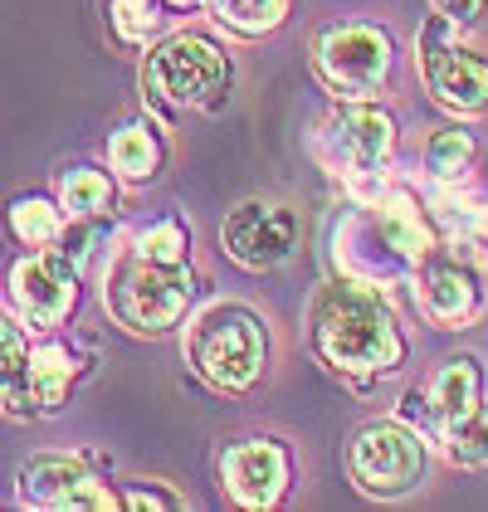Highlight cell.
<instances>
[{"label": "cell", "mask_w": 488, "mask_h": 512, "mask_svg": "<svg viewBox=\"0 0 488 512\" xmlns=\"http://www.w3.org/2000/svg\"><path fill=\"white\" fill-rule=\"evenodd\" d=\"M313 342L337 376H386L401 366L406 342L391 298L371 283H332L313 303Z\"/></svg>", "instance_id": "6da1fadb"}, {"label": "cell", "mask_w": 488, "mask_h": 512, "mask_svg": "<svg viewBox=\"0 0 488 512\" xmlns=\"http://www.w3.org/2000/svg\"><path fill=\"white\" fill-rule=\"evenodd\" d=\"M186 356L205 386L249 391L264 371V322L244 303H210L186 332Z\"/></svg>", "instance_id": "7a4b0ae2"}, {"label": "cell", "mask_w": 488, "mask_h": 512, "mask_svg": "<svg viewBox=\"0 0 488 512\" xmlns=\"http://www.w3.org/2000/svg\"><path fill=\"white\" fill-rule=\"evenodd\" d=\"M191 293L196 278L186 264H152L137 249H127L108 274V313L142 337H162L186 317Z\"/></svg>", "instance_id": "3957f363"}, {"label": "cell", "mask_w": 488, "mask_h": 512, "mask_svg": "<svg viewBox=\"0 0 488 512\" xmlns=\"http://www.w3.org/2000/svg\"><path fill=\"white\" fill-rule=\"evenodd\" d=\"M230 83L225 49L205 35H171L147 54V88L166 108H210Z\"/></svg>", "instance_id": "277c9868"}, {"label": "cell", "mask_w": 488, "mask_h": 512, "mask_svg": "<svg viewBox=\"0 0 488 512\" xmlns=\"http://www.w3.org/2000/svg\"><path fill=\"white\" fill-rule=\"evenodd\" d=\"M347 469L371 498H406L425 473V444L401 420L362 425L347 444Z\"/></svg>", "instance_id": "5b68a950"}, {"label": "cell", "mask_w": 488, "mask_h": 512, "mask_svg": "<svg viewBox=\"0 0 488 512\" xmlns=\"http://www.w3.org/2000/svg\"><path fill=\"white\" fill-rule=\"evenodd\" d=\"M415 59H420V79L425 88L459 113H479L488 108V59H479L474 49L454 40V25L445 15H435L420 40H415Z\"/></svg>", "instance_id": "8992f818"}, {"label": "cell", "mask_w": 488, "mask_h": 512, "mask_svg": "<svg viewBox=\"0 0 488 512\" xmlns=\"http://www.w3.org/2000/svg\"><path fill=\"white\" fill-rule=\"evenodd\" d=\"M220 244L240 269H274L298 249V215L279 205V200H244L225 215L220 225Z\"/></svg>", "instance_id": "52a82bcc"}, {"label": "cell", "mask_w": 488, "mask_h": 512, "mask_svg": "<svg viewBox=\"0 0 488 512\" xmlns=\"http://www.w3.org/2000/svg\"><path fill=\"white\" fill-rule=\"evenodd\" d=\"M318 69L342 98H366L391 74V40L376 25H332L318 40Z\"/></svg>", "instance_id": "ba28073f"}, {"label": "cell", "mask_w": 488, "mask_h": 512, "mask_svg": "<svg viewBox=\"0 0 488 512\" xmlns=\"http://www.w3.org/2000/svg\"><path fill=\"white\" fill-rule=\"evenodd\" d=\"M10 298L20 317L30 327H59L64 317L74 313V298H79V264L64 254V249H40L30 259H20L10 269Z\"/></svg>", "instance_id": "9c48e42d"}, {"label": "cell", "mask_w": 488, "mask_h": 512, "mask_svg": "<svg viewBox=\"0 0 488 512\" xmlns=\"http://www.w3.org/2000/svg\"><path fill=\"white\" fill-rule=\"evenodd\" d=\"M20 503L25 508H59V512H108L122 498L103 488L83 459L74 454H35L20 469Z\"/></svg>", "instance_id": "30bf717a"}, {"label": "cell", "mask_w": 488, "mask_h": 512, "mask_svg": "<svg viewBox=\"0 0 488 512\" xmlns=\"http://www.w3.org/2000/svg\"><path fill=\"white\" fill-rule=\"evenodd\" d=\"M327 147L347 171L376 176L396 152V122H391V113H381L371 103H347L327 122Z\"/></svg>", "instance_id": "8fae6325"}, {"label": "cell", "mask_w": 488, "mask_h": 512, "mask_svg": "<svg viewBox=\"0 0 488 512\" xmlns=\"http://www.w3.org/2000/svg\"><path fill=\"white\" fill-rule=\"evenodd\" d=\"M220 478H225L235 503H244V508H274L288 488V459L274 439H244L235 449H225Z\"/></svg>", "instance_id": "7c38bea8"}, {"label": "cell", "mask_w": 488, "mask_h": 512, "mask_svg": "<svg viewBox=\"0 0 488 512\" xmlns=\"http://www.w3.org/2000/svg\"><path fill=\"white\" fill-rule=\"evenodd\" d=\"M415 288H420V308H425V317H435L440 327L469 322V317L479 313V303H484L479 278L469 274L459 259H445V254H430V264L420 269Z\"/></svg>", "instance_id": "4fadbf2b"}, {"label": "cell", "mask_w": 488, "mask_h": 512, "mask_svg": "<svg viewBox=\"0 0 488 512\" xmlns=\"http://www.w3.org/2000/svg\"><path fill=\"white\" fill-rule=\"evenodd\" d=\"M79 381V356L64 342H40L30 347V410L35 415H54L64 410V400Z\"/></svg>", "instance_id": "5bb4252c"}, {"label": "cell", "mask_w": 488, "mask_h": 512, "mask_svg": "<svg viewBox=\"0 0 488 512\" xmlns=\"http://www.w3.org/2000/svg\"><path fill=\"white\" fill-rule=\"evenodd\" d=\"M0 410L15 420H30V342L25 327L0 313Z\"/></svg>", "instance_id": "9a60e30c"}, {"label": "cell", "mask_w": 488, "mask_h": 512, "mask_svg": "<svg viewBox=\"0 0 488 512\" xmlns=\"http://www.w3.org/2000/svg\"><path fill=\"white\" fill-rule=\"evenodd\" d=\"M479 405V361L474 356H454L445 371L430 381V420L445 425L454 415Z\"/></svg>", "instance_id": "2e32d148"}, {"label": "cell", "mask_w": 488, "mask_h": 512, "mask_svg": "<svg viewBox=\"0 0 488 512\" xmlns=\"http://www.w3.org/2000/svg\"><path fill=\"white\" fill-rule=\"evenodd\" d=\"M381 235L391 249H401L406 259H420L430 254V220L420 215V205L410 191H391L386 205H381Z\"/></svg>", "instance_id": "e0dca14e"}, {"label": "cell", "mask_w": 488, "mask_h": 512, "mask_svg": "<svg viewBox=\"0 0 488 512\" xmlns=\"http://www.w3.org/2000/svg\"><path fill=\"white\" fill-rule=\"evenodd\" d=\"M108 205H113V181L103 176V171H69L64 176V186H59V210L74 220V225H88V220H98V215H108Z\"/></svg>", "instance_id": "ac0fdd59"}, {"label": "cell", "mask_w": 488, "mask_h": 512, "mask_svg": "<svg viewBox=\"0 0 488 512\" xmlns=\"http://www.w3.org/2000/svg\"><path fill=\"white\" fill-rule=\"evenodd\" d=\"M108 166L118 171L122 181H152L157 166H162V147H157V137L147 127H122L108 142Z\"/></svg>", "instance_id": "d6986e66"}, {"label": "cell", "mask_w": 488, "mask_h": 512, "mask_svg": "<svg viewBox=\"0 0 488 512\" xmlns=\"http://www.w3.org/2000/svg\"><path fill=\"white\" fill-rule=\"evenodd\" d=\"M440 434H445V454L459 464V469H479V464H488V405L484 400H479L474 410L445 420Z\"/></svg>", "instance_id": "ffe728a7"}, {"label": "cell", "mask_w": 488, "mask_h": 512, "mask_svg": "<svg viewBox=\"0 0 488 512\" xmlns=\"http://www.w3.org/2000/svg\"><path fill=\"white\" fill-rule=\"evenodd\" d=\"M64 210L44 196H20L10 205V235L20 239L25 249H49L54 239L64 235Z\"/></svg>", "instance_id": "44dd1931"}, {"label": "cell", "mask_w": 488, "mask_h": 512, "mask_svg": "<svg viewBox=\"0 0 488 512\" xmlns=\"http://www.w3.org/2000/svg\"><path fill=\"white\" fill-rule=\"evenodd\" d=\"M215 20L230 25L235 35H269L288 20V0H210Z\"/></svg>", "instance_id": "7402d4cb"}, {"label": "cell", "mask_w": 488, "mask_h": 512, "mask_svg": "<svg viewBox=\"0 0 488 512\" xmlns=\"http://www.w3.org/2000/svg\"><path fill=\"white\" fill-rule=\"evenodd\" d=\"M469 161H474V137L459 132V127L435 132L430 147H425V171H430L435 181H459V176L469 171Z\"/></svg>", "instance_id": "603a6c76"}, {"label": "cell", "mask_w": 488, "mask_h": 512, "mask_svg": "<svg viewBox=\"0 0 488 512\" xmlns=\"http://www.w3.org/2000/svg\"><path fill=\"white\" fill-rule=\"evenodd\" d=\"M157 25H162L157 0H113V30H118V40L147 44L157 35Z\"/></svg>", "instance_id": "cb8c5ba5"}, {"label": "cell", "mask_w": 488, "mask_h": 512, "mask_svg": "<svg viewBox=\"0 0 488 512\" xmlns=\"http://www.w3.org/2000/svg\"><path fill=\"white\" fill-rule=\"evenodd\" d=\"M132 249L152 264H186V230L176 220H162V225H152L132 239Z\"/></svg>", "instance_id": "d4e9b609"}, {"label": "cell", "mask_w": 488, "mask_h": 512, "mask_svg": "<svg viewBox=\"0 0 488 512\" xmlns=\"http://www.w3.org/2000/svg\"><path fill=\"white\" fill-rule=\"evenodd\" d=\"M449 25H479L488 15V0H430Z\"/></svg>", "instance_id": "484cf974"}, {"label": "cell", "mask_w": 488, "mask_h": 512, "mask_svg": "<svg viewBox=\"0 0 488 512\" xmlns=\"http://www.w3.org/2000/svg\"><path fill=\"white\" fill-rule=\"evenodd\" d=\"M122 503L127 508H186V498L181 493H166V488H132Z\"/></svg>", "instance_id": "4316f807"}, {"label": "cell", "mask_w": 488, "mask_h": 512, "mask_svg": "<svg viewBox=\"0 0 488 512\" xmlns=\"http://www.w3.org/2000/svg\"><path fill=\"white\" fill-rule=\"evenodd\" d=\"M166 5H176V10H191V5H201V0H166Z\"/></svg>", "instance_id": "83f0119b"}]
</instances>
